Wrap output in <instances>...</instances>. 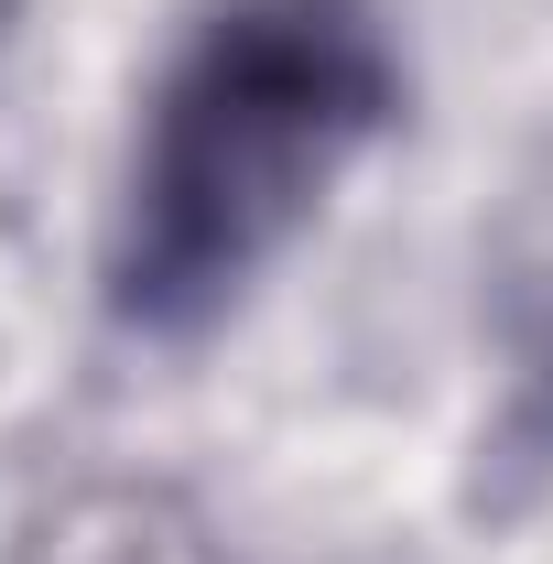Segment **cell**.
<instances>
[{
    "mask_svg": "<svg viewBox=\"0 0 553 564\" xmlns=\"http://www.w3.org/2000/svg\"><path fill=\"white\" fill-rule=\"evenodd\" d=\"M402 66L369 0H228L163 66L120 185L109 293L131 326H207L282 261L337 174L391 131Z\"/></svg>",
    "mask_w": 553,
    "mask_h": 564,
    "instance_id": "obj_1",
    "label": "cell"
},
{
    "mask_svg": "<svg viewBox=\"0 0 553 564\" xmlns=\"http://www.w3.org/2000/svg\"><path fill=\"white\" fill-rule=\"evenodd\" d=\"M488 499H532L553 478V196L510 217L499 250V413H488Z\"/></svg>",
    "mask_w": 553,
    "mask_h": 564,
    "instance_id": "obj_2",
    "label": "cell"
},
{
    "mask_svg": "<svg viewBox=\"0 0 553 564\" xmlns=\"http://www.w3.org/2000/svg\"><path fill=\"white\" fill-rule=\"evenodd\" d=\"M22 564H217V543H207V521H196L174 489L98 478V489H66L44 521H33Z\"/></svg>",
    "mask_w": 553,
    "mask_h": 564,
    "instance_id": "obj_3",
    "label": "cell"
}]
</instances>
